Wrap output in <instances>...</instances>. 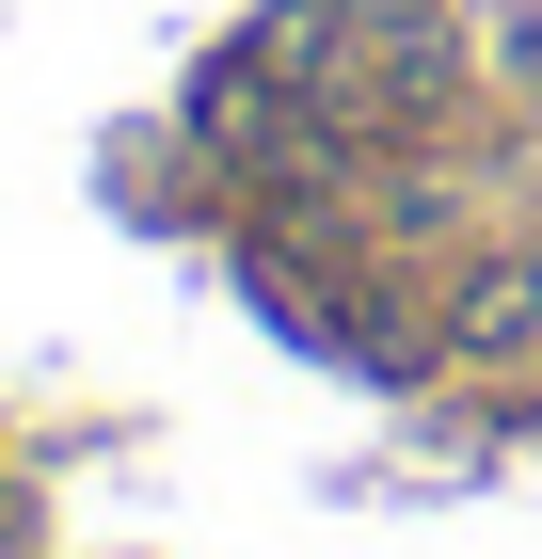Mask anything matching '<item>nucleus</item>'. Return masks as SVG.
Instances as JSON below:
<instances>
[{
  "instance_id": "1",
  "label": "nucleus",
  "mask_w": 542,
  "mask_h": 559,
  "mask_svg": "<svg viewBox=\"0 0 542 559\" xmlns=\"http://www.w3.org/2000/svg\"><path fill=\"white\" fill-rule=\"evenodd\" d=\"M510 81L542 96V0H527V16H510Z\"/></svg>"
}]
</instances>
